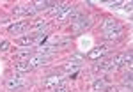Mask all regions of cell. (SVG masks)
<instances>
[{"instance_id": "obj_1", "label": "cell", "mask_w": 133, "mask_h": 92, "mask_svg": "<svg viewBox=\"0 0 133 92\" xmlns=\"http://www.w3.org/2000/svg\"><path fill=\"white\" fill-rule=\"evenodd\" d=\"M73 9H75V5H71V4H55L51 9V14L57 16L59 20H64L73 12Z\"/></svg>"}, {"instance_id": "obj_15", "label": "cell", "mask_w": 133, "mask_h": 92, "mask_svg": "<svg viewBox=\"0 0 133 92\" xmlns=\"http://www.w3.org/2000/svg\"><path fill=\"white\" fill-rule=\"evenodd\" d=\"M16 69L18 71H30L32 67H30V64H29V60H21L16 64Z\"/></svg>"}, {"instance_id": "obj_13", "label": "cell", "mask_w": 133, "mask_h": 92, "mask_svg": "<svg viewBox=\"0 0 133 92\" xmlns=\"http://www.w3.org/2000/svg\"><path fill=\"white\" fill-rule=\"evenodd\" d=\"M82 67V62H76V60H69L66 66H64V69L68 73H71V71H76V69H80Z\"/></svg>"}, {"instance_id": "obj_21", "label": "cell", "mask_w": 133, "mask_h": 92, "mask_svg": "<svg viewBox=\"0 0 133 92\" xmlns=\"http://www.w3.org/2000/svg\"><path fill=\"white\" fill-rule=\"evenodd\" d=\"M112 92H131V90H130V89H128V90H126V89H114Z\"/></svg>"}, {"instance_id": "obj_4", "label": "cell", "mask_w": 133, "mask_h": 92, "mask_svg": "<svg viewBox=\"0 0 133 92\" xmlns=\"http://www.w3.org/2000/svg\"><path fill=\"white\" fill-rule=\"evenodd\" d=\"M25 80L20 78V76H12V78H7V82H5V87L9 89V90H18L21 87H25Z\"/></svg>"}, {"instance_id": "obj_7", "label": "cell", "mask_w": 133, "mask_h": 92, "mask_svg": "<svg viewBox=\"0 0 133 92\" xmlns=\"http://www.w3.org/2000/svg\"><path fill=\"white\" fill-rule=\"evenodd\" d=\"M91 25V20L87 18V16H80L76 21H73V29H75V32H82L85 30L87 27Z\"/></svg>"}, {"instance_id": "obj_16", "label": "cell", "mask_w": 133, "mask_h": 92, "mask_svg": "<svg viewBox=\"0 0 133 92\" xmlns=\"http://www.w3.org/2000/svg\"><path fill=\"white\" fill-rule=\"evenodd\" d=\"M30 27L34 29V30H41V29H44L46 27V21H43V20H34L30 23Z\"/></svg>"}, {"instance_id": "obj_5", "label": "cell", "mask_w": 133, "mask_h": 92, "mask_svg": "<svg viewBox=\"0 0 133 92\" xmlns=\"http://www.w3.org/2000/svg\"><path fill=\"white\" fill-rule=\"evenodd\" d=\"M107 53H108V48H107V46H96L94 50H91L87 53V57H89L91 60H98V59L105 57Z\"/></svg>"}, {"instance_id": "obj_20", "label": "cell", "mask_w": 133, "mask_h": 92, "mask_svg": "<svg viewBox=\"0 0 133 92\" xmlns=\"http://www.w3.org/2000/svg\"><path fill=\"white\" fill-rule=\"evenodd\" d=\"M53 92H68L66 87H57V89H53Z\"/></svg>"}, {"instance_id": "obj_6", "label": "cell", "mask_w": 133, "mask_h": 92, "mask_svg": "<svg viewBox=\"0 0 133 92\" xmlns=\"http://www.w3.org/2000/svg\"><path fill=\"white\" fill-rule=\"evenodd\" d=\"M51 57H44V55H32L30 59H29V64H30V67L34 69V67H39V66H43V64H46V62L50 60Z\"/></svg>"}, {"instance_id": "obj_8", "label": "cell", "mask_w": 133, "mask_h": 92, "mask_svg": "<svg viewBox=\"0 0 133 92\" xmlns=\"http://www.w3.org/2000/svg\"><path fill=\"white\" fill-rule=\"evenodd\" d=\"M27 29H29V23H27V21H18V23H14V25L9 27V32L14 34V36H20V34H23Z\"/></svg>"}, {"instance_id": "obj_3", "label": "cell", "mask_w": 133, "mask_h": 92, "mask_svg": "<svg viewBox=\"0 0 133 92\" xmlns=\"http://www.w3.org/2000/svg\"><path fill=\"white\" fill-rule=\"evenodd\" d=\"M114 66L117 67V66H131V51H128V53H121V55H115L112 59Z\"/></svg>"}, {"instance_id": "obj_19", "label": "cell", "mask_w": 133, "mask_h": 92, "mask_svg": "<svg viewBox=\"0 0 133 92\" xmlns=\"http://www.w3.org/2000/svg\"><path fill=\"white\" fill-rule=\"evenodd\" d=\"M124 83H126L128 87L131 85V74H126V76H124Z\"/></svg>"}, {"instance_id": "obj_12", "label": "cell", "mask_w": 133, "mask_h": 92, "mask_svg": "<svg viewBox=\"0 0 133 92\" xmlns=\"http://www.w3.org/2000/svg\"><path fill=\"white\" fill-rule=\"evenodd\" d=\"M34 41H36L34 34H32V36H21L20 39H18V44H21V46H32Z\"/></svg>"}, {"instance_id": "obj_2", "label": "cell", "mask_w": 133, "mask_h": 92, "mask_svg": "<svg viewBox=\"0 0 133 92\" xmlns=\"http://www.w3.org/2000/svg\"><path fill=\"white\" fill-rule=\"evenodd\" d=\"M46 89H57V87H64V80H62L59 74H51L48 78H44V83H43Z\"/></svg>"}, {"instance_id": "obj_9", "label": "cell", "mask_w": 133, "mask_h": 92, "mask_svg": "<svg viewBox=\"0 0 133 92\" xmlns=\"http://www.w3.org/2000/svg\"><path fill=\"white\" fill-rule=\"evenodd\" d=\"M101 29H103V32L115 30V29H119V23H117V20H114V18H107L101 23Z\"/></svg>"}, {"instance_id": "obj_10", "label": "cell", "mask_w": 133, "mask_h": 92, "mask_svg": "<svg viewBox=\"0 0 133 92\" xmlns=\"http://www.w3.org/2000/svg\"><path fill=\"white\" fill-rule=\"evenodd\" d=\"M96 69L98 71H112V69H115V66H114L112 59H108V60H101L96 66Z\"/></svg>"}, {"instance_id": "obj_17", "label": "cell", "mask_w": 133, "mask_h": 92, "mask_svg": "<svg viewBox=\"0 0 133 92\" xmlns=\"http://www.w3.org/2000/svg\"><path fill=\"white\" fill-rule=\"evenodd\" d=\"M92 89H94V92L103 90V89H105V82H103V78H98V80H94V83H92Z\"/></svg>"}, {"instance_id": "obj_11", "label": "cell", "mask_w": 133, "mask_h": 92, "mask_svg": "<svg viewBox=\"0 0 133 92\" xmlns=\"http://www.w3.org/2000/svg\"><path fill=\"white\" fill-rule=\"evenodd\" d=\"M107 41H117L119 37H121V29H115V30H110V32H105V36H103Z\"/></svg>"}, {"instance_id": "obj_14", "label": "cell", "mask_w": 133, "mask_h": 92, "mask_svg": "<svg viewBox=\"0 0 133 92\" xmlns=\"http://www.w3.org/2000/svg\"><path fill=\"white\" fill-rule=\"evenodd\" d=\"M14 57H16V60H29V59H30L32 57V53L29 50H25V51H20V53H16V55H14Z\"/></svg>"}, {"instance_id": "obj_18", "label": "cell", "mask_w": 133, "mask_h": 92, "mask_svg": "<svg viewBox=\"0 0 133 92\" xmlns=\"http://www.w3.org/2000/svg\"><path fill=\"white\" fill-rule=\"evenodd\" d=\"M9 46H11V44L7 41H2V43H0V51H7V50H9Z\"/></svg>"}]
</instances>
